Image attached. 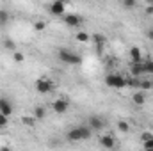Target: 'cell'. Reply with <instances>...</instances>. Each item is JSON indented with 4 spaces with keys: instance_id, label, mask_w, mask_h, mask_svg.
<instances>
[{
    "instance_id": "6da1fadb",
    "label": "cell",
    "mask_w": 153,
    "mask_h": 151,
    "mask_svg": "<svg viewBox=\"0 0 153 151\" xmlns=\"http://www.w3.org/2000/svg\"><path fill=\"white\" fill-rule=\"evenodd\" d=\"M91 133H93V130H91L89 124H87V126H85V124H80V126L71 128V130L66 133V139L71 141V142H78V141H85V139H89Z\"/></svg>"
},
{
    "instance_id": "7a4b0ae2",
    "label": "cell",
    "mask_w": 153,
    "mask_h": 151,
    "mask_svg": "<svg viewBox=\"0 0 153 151\" xmlns=\"http://www.w3.org/2000/svg\"><path fill=\"white\" fill-rule=\"evenodd\" d=\"M57 57H59V61H61V62L70 64V66H76V64H80V62H82V57H80L78 53H75V52L68 50V48H61V50L57 52Z\"/></svg>"
},
{
    "instance_id": "3957f363",
    "label": "cell",
    "mask_w": 153,
    "mask_h": 151,
    "mask_svg": "<svg viewBox=\"0 0 153 151\" xmlns=\"http://www.w3.org/2000/svg\"><path fill=\"white\" fill-rule=\"evenodd\" d=\"M105 84H107L109 87H114V89H123V87H126V80H125V76L119 75V73L107 75L105 76Z\"/></svg>"
},
{
    "instance_id": "277c9868",
    "label": "cell",
    "mask_w": 153,
    "mask_h": 151,
    "mask_svg": "<svg viewBox=\"0 0 153 151\" xmlns=\"http://www.w3.org/2000/svg\"><path fill=\"white\" fill-rule=\"evenodd\" d=\"M36 91H38L39 94H48V93H52V91H53V82H52L50 78L41 76V78L36 80Z\"/></svg>"
},
{
    "instance_id": "5b68a950",
    "label": "cell",
    "mask_w": 153,
    "mask_h": 151,
    "mask_svg": "<svg viewBox=\"0 0 153 151\" xmlns=\"http://www.w3.org/2000/svg\"><path fill=\"white\" fill-rule=\"evenodd\" d=\"M48 11L53 14V16H62L66 13V0H53L50 5H48Z\"/></svg>"
},
{
    "instance_id": "8992f818",
    "label": "cell",
    "mask_w": 153,
    "mask_h": 151,
    "mask_svg": "<svg viewBox=\"0 0 153 151\" xmlns=\"http://www.w3.org/2000/svg\"><path fill=\"white\" fill-rule=\"evenodd\" d=\"M68 109H70V103H68V100H64V98H57V100H53V103H52V110L55 114H64V112H68Z\"/></svg>"
},
{
    "instance_id": "52a82bcc",
    "label": "cell",
    "mask_w": 153,
    "mask_h": 151,
    "mask_svg": "<svg viewBox=\"0 0 153 151\" xmlns=\"http://www.w3.org/2000/svg\"><path fill=\"white\" fill-rule=\"evenodd\" d=\"M105 124H107V121H105L103 117H100V115H89V126H91L93 132H100V130H103Z\"/></svg>"
},
{
    "instance_id": "ba28073f",
    "label": "cell",
    "mask_w": 153,
    "mask_h": 151,
    "mask_svg": "<svg viewBox=\"0 0 153 151\" xmlns=\"http://www.w3.org/2000/svg\"><path fill=\"white\" fill-rule=\"evenodd\" d=\"M62 21L68 25V27H80L82 25V16L80 14H62Z\"/></svg>"
},
{
    "instance_id": "9c48e42d",
    "label": "cell",
    "mask_w": 153,
    "mask_h": 151,
    "mask_svg": "<svg viewBox=\"0 0 153 151\" xmlns=\"http://www.w3.org/2000/svg\"><path fill=\"white\" fill-rule=\"evenodd\" d=\"M0 112L5 114V115H11V114L14 112V107H13L11 100H9V98H5V96H2V98H0Z\"/></svg>"
},
{
    "instance_id": "30bf717a",
    "label": "cell",
    "mask_w": 153,
    "mask_h": 151,
    "mask_svg": "<svg viewBox=\"0 0 153 151\" xmlns=\"http://www.w3.org/2000/svg\"><path fill=\"white\" fill-rule=\"evenodd\" d=\"M91 41L96 44V50L102 53V50L105 48V43H107L105 36H103V34H100V32H96V34H93V36H91Z\"/></svg>"
},
{
    "instance_id": "8fae6325",
    "label": "cell",
    "mask_w": 153,
    "mask_h": 151,
    "mask_svg": "<svg viewBox=\"0 0 153 151\" xmlns=\"http://www.w3.org/2000/svg\"><path fill=\"white\" fill-rule=\"evenodd\" d=\"M132 103L134 105H144L146 103V94H144V91H135L134 94H132Z\"/></svg>"
},
{
    "instance_id": "7c38bea8",
    "label": "cell",
    "mask_w": 153,
    "mask_h": 151,
    "mask_svg": "<svg viewBox=\"0 0 153 151\" xmlns=\"http://www.w3.org/2000/svg\"><path fill=\"white\" fill-rule=\"evenodd\" d=\"M100 146H103V148H107V150H112L116 146V141L112 135H102L100 137Z\"/></svg>"
},
{
    "instance_id": "4fadbf2b",
    "label": "cell",
    "mask_w": 153,
    "mask_h": 151,
    "mask_svg": "<svg viewBox=\"0 0 153 151\" xmlns=\"http://www.w3.org/2000/svg\"><path fill=\"white\" fill-rule=\"evenodd\" d=\"M128 53H130L132 62H143V52H141V48H139V46H132Z\"/></svg>"
},
{
    "instance_id": "5bb4252c",
    "label": "cell",
    "mask_w": 153,
    "mask_h": 151,
    "mask_svg": "<svg viewBox=\"0 0 153 151\" xmlns=\"http://www.w3.org/2000/svg\"><path fill=\"white\" fill-rule=\"evenodd\" d=\"M130 75L132 76H143L144 71H143V62H132L130 64Z\"/></svg>"
},
{
    "instance_id": "9a60e30c",
    "label": "cell",
    "mask_w": 153,
    "mask_h": 151,
    "mask_svg": "<svg viewBox=\"0 0 153 151\" xmlns=\"http://www.w3.org/2000/svg\"><path fill=\"white\" fill-rule=\"evenodd\" d=\"M143 71L144 75H153V59H146L143 62Z\"/></svg>"
},
{
    "instance_id": "2e32d148",
    "label": "cell",
    "mask_w": 153,
    "mask_h": 151,
    "mask_svg": "<svg viewBox=\"0 0 153 151\" xmlns=\"http://www.w3.org/2000/svg\"><path fill=\"white\" fill-rule=\"evenodd\" d=\"M34 117L36 119H45V115H46V109L43 107V105H38V107H34Z\"/></svg>"
},
{
    "instance_id": "e0dca14e",
    "label": "cell",
    "mask_w": 153,
    "mask_h": 151,
    "mask_svg": "<svg viewBox=\"0 0 153 151\" xmlns=\"http://www.w3.org/2000/svg\"><path fill=\"white\" fill-rule=\"evenodd\" d=\"M116 126H117V130H119L121 133H126V132H130V124H128L126 121H123V119H119V121L116 123Z\"/></svg>"
},
{
    "instance_id": "ac0fdd59",
    "label": "cell",
    "mask_w": 153,
    "mask_h": 151,
    "mask_svg": "<svg viewBox=\"0 0 153 151\" xmlns=\"http://www.w3.org/2000/svg\"><path fill=\"white\" fill-rule=\"evenodd\" d=\"M75 38H76V41H78V43H87V41H91V36H89L87 32H84V30H78Z\"/></svg>"
},
{
    "instance_id": "d6986e66",
    "label": "cell",
    "mask_w": 153,
    "mask_h": 151,
    "mask_svg": "<svg viewBox=\"0 0 153 151\" xmlns=\"http://www.w3.org/2000/svg\"><path fill=\"white\" fill-rule=\"evenodd\" d=\"M36 121H38V119L34 117V114H32V115H23V117H22V123H23L25 126H34Z\"/></svg>"
},
{
    "instance_id": "ffe728a7",
    "label": "cell",
    "mask_w": 153,
    "mask_h": 151,
    "mask_svg": "<svg viewBox=\"0 0 153 151\" xmlns=\"http://www.w3.org/2000/svg\"><path fill=\"white\" fill-rule=\"evenodd\" d=\"M9 18H11L9 11H7V9H0V25H5V23L9 21Z\"/></svg>"
},
{
    "instance_id": "44dd1931",
    "label": "cell",
    "mask_w": 153,
    "mask_h": 151,
    "mask_svg": "<svg viewBox=\"0 0 153 151\" xmlns=\"http://www.w3.org/2000/svg\"><path fill=\"white\" fill-rule=\"evenodd\" d=\"M152 87H153L152 80H141V84H139V89H141V91H150Z\"/></svg>"
},
{
    "instance_id": "7402d4cb",
    "label": "cell",
    "mask_w": 153,
    "mask_h": 151,
    "mask_svg": "<svg viewBox=\"0 0 153 151\" xmlns=\"http://www.w3.org/2000/svg\"><path fill=\"white\" fill-rule=\"evenodd\" d=\"M4 48H7V50L14 52V50H16V44H14V41H13V39L5 38V39H4Z\"/></svg>"
},
{
    "instance_id": "603a6c76",
    "label": "cell",
    "mask_w": 153,
    "mask_h": 151,
    "mask_svg": "<svg viewBox=\"0 0 153 151\" xmlns=\"http://www.w3.org/2000/svg\"><path fill=\"white\" fill-rule=\"evenodd\" d=\"M46 29V21H43V20H38V21H34V30H38V32H43Z\"/></svg>"
},
{
    "instance_id": "cb8c5ba5",
    "label": "cell",
    "mask_w": 153,
    "mask_h": 151,
    "mask_svg": "<svg viewBox=\"0 0 153 151\" xmlns=\"http://www.w3.org/2000/svg\"><path fill=\"white\" fill-rule=\"evenodd\" d=\"M13 61H14V62H23V61H25V55H23L22 52H16V50H14V52H13Z\"/></svg>"
},
{
    "instance_id": "d4e9b609",
    "label": "cell",
    "mask_w": 153,
    "mask_h": 151,
    "mask_svg": "<svg viewBox=\"0 0 153 151\" xmlns=\"http://www.w3.org/2000/svg\"><path fill=\"white\" fill-rule=\"evenodd\" d=\"M7 124H9V115H5V114L0 112V130H2V128H5Z\"/></svg>"
},
{
    "instance_id": "484cf974",
    "label": "cell",
    "mask_w": 153,
    "mask_h": 151,
    "mask_svg": "<svg viewBox=\"0 0 153 151\" xmlns=\"http://www.w3.org/2000/svg\"><path fill=\"white\" fill-rule=\"evenodd\" d=\"M123 2V5L126 7V9H132V7H135V2L137 0H121Z\"/></svg>"
},
{
    "instance_id": "4316f807",
    "label": "cell",
    "mask_w": 153,
    "mask_h": 151,
    "mask_svg": "<svg viewBox=\"0 0 153 151\" xmlns=\"http://www.w3.org/2000/svg\"><path fill=\"white\" fill-rule=\"evenodd\" d=\"M143 146H144V150H153V137L152 139H148V141H144Z\"/></svg>"
},
{
    "instance_id": "83f0119b",
    "label": "cell",
    "mask_w": 153,
    "mask_h": 151,
    "mask_svg": "<svg viewBox=\"0 0 153 151\" xmlns=\"http://www.w3.org/2000/svg\"><path fill=\"white\" fill-rule=\"evenodd\" d=\"M152 137H153V133H150V132H143V133H141L143 142H144V141H148V139H152Z\"/></svg>"
},
{
    "instance_id": "f1b7e54d",
    "label": "cell",
    "mask_w": 153,
    "mask_h": 151,
    "mask_svg": "<svg viewBox=\"0 0 153 151\" xmlns=\"http://www.w3.org/2000/svg\"><path fill=\"white\" fill-rule=\"evenodd\" d=\"M144 13H146V14H153V4H148V5H146Z\"/></svg>"
},
{
    "instance_id": "f546056e",
    "label": "cell",
    "mask_w": 153,
    "mask_h": 151,
    "mask_svg": "<svg viewBox=\"0 0 153 151\" xmlns=\"http://www.w3.org/2000/svg\"><path fill=\"white\" fill-rule=\"evenodd\" d=\"M146 36H148V39H150V41H153V27H152V29H148Z\"/></svg>"
},
{
    "instance_id": "4dcf8cb0",
    "label": "cell",
    "mask_w": 153,
    "mask_h": 151,
    "mask_svg": "<svg viewBox=\"0 0 153 151\" xmlns=\"http://www.w3.org/2000/svg\"><path fill=\"white\" fill-rule=\"evenodd\" d=\"M146 2H148V4H153V0H146Z\"/></svg>"
}]
</instances>
